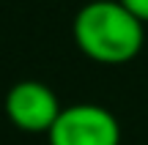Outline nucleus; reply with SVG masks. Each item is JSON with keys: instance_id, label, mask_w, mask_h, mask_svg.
Returning a JSON list of instances; mask_svg holds the SVG:
<instances>
[{"instance_id": "obj_1", "label": "nucleus", "mask_w": 148, "mask_h": 145, "mask_svg": "<svg viewBox=\"0 0 148 145\" xmlns=\"http://www.w3.org/2000/svg\"><path fill=\"white\" fill-rule=\"evenodd\" d=\"M74 41L85 58L118 66L140 55L145 27L121 0H90L74 16Z\"/></svg>"}, {"instance_id": "obj_2", "label": "nucleus", "mask_w": 148, "mask_h": 145, "mask_svg": "<svg viewBox=\"0 0 148 145\" xmlns=\"http://www.w3.org/2000/svg\"><path fill=\"white\" fill-rule=\"evenodd\" d=\"M47 140L49 145H121V123L107 107L71 104L60 110Z\"/></svg>"}, {"instance_id": "obj_3", "label": "nucleus", "mask_w": 148, "mask_h": 145, "mask_svg": "<svg viewBox=\"0 0 148 145\" xmlns=\"http://www.w3.org/2000/svg\"><path fill=\"white\" fill-rule=\"evenodd\" d=\"M3 107L8 120L27 134H49V129L55 126L60 110H63L55 91L38 80H22L11 85Z\"/></svg>"}, {"instance_id": "obj_4", "label": "nucleus", "mask_w": 148, "mask_h": 145, "mask_svg": "<svg viewBox=\"0 0 148 145\" xmlns=\"http://www.w3.org/2000/svg\"><path fill=\"white\" fill-rule=\"evenodd\" d=\"M121 3L126 5V8L132 11V14L137 16V19L143 22V25L148 22V0H121Z\"/></svg>"}]
</instances>
